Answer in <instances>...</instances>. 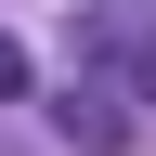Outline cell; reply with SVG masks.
<instances>
[{"instance_id":"3957f363","label":"cell","mask_w":156,"mask_h":156,"mask_svg":"<svg viewBox=\"0 0 156 156\" xmlns=\"http://www.w3.org/2000/svg\"><path fill=\"white\" fill-rule=\"evenodd\" d=\"M143 117H156V39H143Z\"/></svg>"},{"instance_id":"7a4b0ae2","label":"cell","mask_w":156,"mask_h":156,"mask_svg":"<svg viewBox=\"0 0 156 156\" xmlns=\"http://www.w3.org/2000/svg\"><path fill=\"white\" fill-rule=\"evenodd\" d=\"M13 91H26V52H13V39H0V104H13Z\"/></svg>"},{"instance_id":"6da1fadb","label":"cell","mask_w":156,"mask_h":156,"mask_svg":"<svg viewBox=\"0 0 156 156\" xmlns=\"http://www.w3.org/2000/svg\"><path fill=\"white\" fill-rule=\"evenodd\" d=\"M52 130H65V143H91V156H117V143H130V104H117V91H91V78H65V91H52Z\"/></svg>"}]
</instances>
